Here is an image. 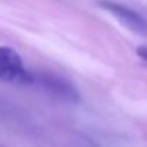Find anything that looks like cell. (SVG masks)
Wrapping results in <instances>:
<instances>
[{
  "mask_svg": "<svg viewBox=\"0 0 147 147\" xmlns=\"http://www.w3.org/2000/svg\"><path fill=\"white\" fill-rule=\"evenodd\" d=\"M33 74L23 66L17 51L7 46H0V80L17 84H32Z\"/></svg>",
  "mask_w": 147,
  "mask_h": 147,
  "instance_id": "obj_1",
  "label": "cell"
},
{
  "mask_svg": "<svg viewBox=\"0 0 147 147\" xmlns=\"http://www.w3.org/2000/svg\"><path fill=\"white\" fill-rule=\"evenodd\" d=\"M98 6L113 14L129 30L147 36V20L136 10L114 0H98Z\"/></svg>",
  "mask_w": 147,
  "mask_h": 147,
  "instance_id": "obj_2",
  "label": "cell"
},
{
  "mask_svg": "<svg viewBox=\"0 0 147 147\" xmlns=\"http://www.w3.org/2000/svg\"><path fill=\"white\" fill-rule=\"evenodd\" d=\"M32 83L37 84L40 89L46 90L47 93L56 96V97L70 101V103H76L79 101V90H76V87L69 83L67 80L59 77V76H53L47 73H40V74H33Z\"/></svg>",
  "mask_w": 147,
  "mask_h": 147,
  "instance_id": "obj_3",
  "label": "cell"
},
{
  "mask_svg": "<svg viewBox=\"0 0 147 147\" xmlns=\"http://www.w3.org/2000/svg\"><path fill=\"white\" fill-rule=\"evenodd\" d=\"M137 56H139L143 61L147 63V47H140V49H137Z\"/></svg>",
  "mask_w": 147,
  "mask_h": 147,
  "instance_id": "obj_4",
  "label": "cell"
}]
</instances>
